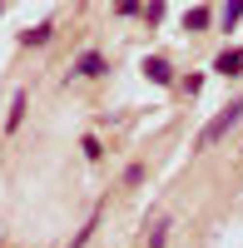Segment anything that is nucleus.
<instances>
[{"mask_svg": "<svg viewBox=\"0 0 243 248\" xmlns=\"http://www.w3.org/2000/svg\"><path fill=\"white\" fill-rule=\"evenodd\" d=\"M174 85H179V90H184V94L194 99L198 90H204V75H179V79H174Z\"/></svg>", "mask_w": 243, "mask_h": 248, "instance_id": "ddd939ff", "label": "nucleus"}, {"mask_svg": "<svg viewBox=\"0 0 243 248\" xmlns=\"http://www.w3.org/2000/svg\"><path fill=\"white\" fill-rule=\"evenodd\" d=\"M139 10H144V0H114V15L119 20H134Z\"/></svg>", "mask_w": 243, "mask_h": 248, "instance_id": "4468645a", "label": "nucleus"}, {"mask_svg": "<svg viewBox=\"0 0 243 248\" xmlns=\"http://www.w3.org/2000/svg\"><path fill=\"white\" fill-rule=\"evenodd\" d=\"M164 10H169L164 0H144V10H139V20H144V25L154 30V25H164Z\"/></svg>", "mask_w": 243, "mask_h": 248, "instance_id": "9b49d317", "label": "nucleus"}, {"mask_svg": "<svg viewBox=\"0 0 243 248\" xmlns=\"http://www.w3.org/2000/svg\"><path fill=\"white\" fill-rule=\"evenodd\" d=\"M79 149H85L90 164H99V159H105V139H99V134H85V139H79Z\"/></svg>", "mask_w": 243, "mask_h": 248, "instance_id": "f8f14e48", "label": "nucleus"}, {"mask_svg": "<svg viewBox=\"0 0 243 248\" xmlns=\"http://www.w3.org/2000/svg\"><path fill=\"white\" fill-rule=\"evenodd\" d=\"M169 229H174L169 218H154V223H149V233H144V243H149V248H169Z\"/></svg>", "mask_w": 243, "mask_h": 248, "instance_id": "9d476101", "label": "nucleus"}, {"mask_svg": "<svg viewBox=\"0 0 243 248\" xmlns=\"http://www.w3.org/2000/svg\"><path fill=\"white\" fill-rule=\"evenodd\" d=\"M238 124H243V99H228V105L218 109V114L204 124V129H198V139H194V154H204V149H213V144H224V139L238 129Z\"/></svg>", "mask_w": 243, "mask_h": 248, "instance_id": "f257e3e1", "label": "nucleus"}, {"mask_svg": "<svg viewBox=\"0 0 243 248\" xmlns=\"http://www.w3.org/2000/svg\"><path fill=\"white\" fill-rule=\"evenodd\" d=\"M213 20H218V30H233L238 20H243V0H224V10H218Z\"/></svg>", "mask_w": 243, "mask_h": 248, "instance_id": "1a4fd4ad", "label": "nucleus"}, {"mask_svg": "<svg viewBox=\"0 0 243 248\" xmlns=\"http://www.w3.org/2000/svg\"><path fill=\"white\" fill-rule=\"evenodd\" d=\"M105 70H109V60L99 55V50H85V55H79L75 65H70V79H99Z\"/></svg>", "mask_w": 243, "mask_h": 248, "instance_id": "7ed1b4c3", "label": "nucleus"}, {"mask_svg": "<svg viewBox=\"0 0 243 248\" xmlns=\"http://www.w3.org/2000/svg\"><path fill=\"white\" fill-rule=\"evenodd\" d=\"M213 75L238 79V75H243V45H233V50H218V55H213Z\"/></svg>", "mask_w": 243, "mask_h": 248, "instance_id": "20e7f679", "label": "nucleus"}, {"mask_svg": "<svg viewBox=\"0 0 243 248\" xmlns=\"http://www.w3.org/2000/svg\"><path fill=\"white\" fill-rule=\"evenodd\" d=\"M99 218H105V209H99V203H94V209H90V218H85V229H75V238H70L65 248H85V243L94 238V229H99Z\"/></svg>", "mask_w": 243, "mask_h": 248, "instance_id": "6e6552de", "label": "nucleus"}, {"mask_svg": "<svg viewBox=\"0 0 243 248\" xmlns=\"http://www.w3.org/2000/svg\"><path fill=\"white\" fill-rule=\"evenodd\" d=\"M139 75H144L149 85H164V90L179 79V75H174V65H169L164 55H144V60H139Z\"/></svg>", "mask_w": 243, "mask_h": 248, "instance_id": "f03ea898", "label": "nucleus"}, {"mask_svg": "<svg viewBox=\"0 0 243 248\" xmlns=\"http://www.w3.org/2000/svg\"><path fill=\"white\" fill-rule=\"evenodd\" d=\"M0 15H5V0H0Z\"/></svg>", "mask_w": 243, "mask_h": 248, "instance_id": "dca6fc26", "label": "nucleus"}, {"mask_svg": "<svg viewBox=\"0 0 243 248\" xmlns=\"http://www.w3.org/2000/svg\"><path fill=\"white\" fill-rule=\"evenodd\" d=\"M209 25H213V10H209V5H189V10H184V30H189V35H204Z\"/></svg>", "mask_w": 243, "mask_h": 248, "instance_id": "0eeeda50", "label": "nucleus"}, {"mask_svg": "<svg viewBox=\"0 0 243 248\" xmlns=\"http://www.w3.org/2000/svg\"><path fill=\"white\" fill-rule=\"evenodd\" d=\"M50 40H55V20H40V25L20 30V45H25V50H45Z\"/></svg>", "mask_w": 243, "mask_h": 248, "instance_id": "39448f33", "label": "nucleus"}, {"mask_svg": "<svg viewBox=\"0 0 243 248\" xmlns=\"http://www.w3.org/2000/svg\"><path fill=\"white\" fill-rule=\"evenodd\" d=\"M25 109H30V94L15 90V94H10V114H5V134H15L20 124H25Z\"/></svg>", "mask_w": 243, "mask_h": 248, "instance_id": "423d86ee", "label": "nucleus"}, {"mask_svg": "<svg viewBox=\"0 0 243 248\" xmlns=\"http://www.w3.org/2000/svg\"><path fill=\"white\" fill-rule=\"evenodd\" d=\"M124 184L139 189V184H144V164H124Z\"/></svg>", "mask_w": 243, "mask_h": 248, "instance_id": "2eb2a0df", "label": "nucleus"}]
</instances>
